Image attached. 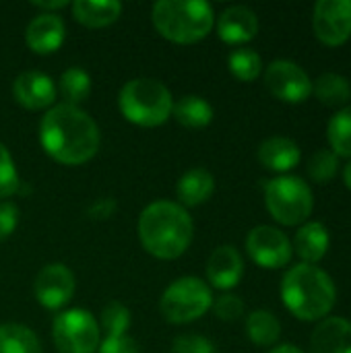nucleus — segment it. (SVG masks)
Returning a JSON list of instances; mask_svg holds the SVG:
<instances>
[{
  "label": "nucleus",
  "instance_id": "f257e3e1",
  "mask_svg": "<svg viewBox=\"0 0 351 353\" xmlns=\"http://www.w3.org/2000/svg\"><path fill=\"white\" fill-rule=\"evenodd\" d=\"M39 141L43 151L58 163L81 165L97 153L101 134L87 112L60 103L50 108L41 118Z\"/></svg>",
  "mask_w": 351,
  "mask_h": 353
},
{
  "label": "nucleus",
  "instance_id": "f03ea898",
  "mask_svg": "<svg viewBox=\"0 0 351 353\" xmlns=\"http://www.w3.org/2000/svg\"><path fill=\"white\" fill-rule=\"evenodd\" d=\"M192 219L178 203H151L139 217V238L145 250L163 261L184 254L192 242Z\"/></svg>",
  "mask_w": 351,
  "mask_h": 353
},
{
  "label": "nucleus",
  "instance_id": "7ed1b4c3",
  "mask_svg": "<svg viewBox=\"0 0 351 353\" xmlns=\"http://www.w3.org/2000/svg\"><path fill=\"white\" fill-rule=\"evenodd\" d=\"M281 298L288 310L300 321H321L335 306L333 279L314 265L292 267L281 281Z\"/></svg>",
  "mask_w": 351,
  "mask_h": 353
},
{
  "label": "nucleus",
  "instance_id": "20e7f679",
  "mask_svg": "<svg viewBox=\"0 0 351 353\" xmlns=\"http://www.w3.org/2000/svg\"><path fill=\"white\" fill-rule=\"evenodd\" d=\"M151 19L155 29L176 43H194L207 37L215 23L211 4L203 0H159Z\"/></svg>",
  "mask_w": 351,
  "mask_h": 353
},
{
  "label": "nucleus",
  "instance_id": "39448f33",
  "mask_svg": "<svg viewBox=\"0 0 351 353\" xmlns=\"http://www.w3.org/2000/svg\"><path fill=\"white\" fill-rule=\"evenodd\" d=\"M122 116L139 126H159L174 110L170 89L157 79H132L128 81L118 97Z\"/></svg>",
  "mask_w": 351,
  "mask_h": 353
},
{
  "label": "nucleus",
  "instance_id": "423d86ee",
  "mask_svg": "<svg viewBox=\"0 0 351 353\" xmlns=\"http://www.w3.org/2000/svg\"><path fill=\"white\" fill-rule=\"evenodd\" d=\"M265 203L275 221L283 225H298L312 213V190L298 176H279L269 180L265 188Z\"/></svg>",
  "mask_w": 351,
  "mask_h": 353
},
{
  "label": "nucleus",
  "instance_id": "0eeeda50",
  "mask_svg": "<svg viewBox=\"0 0 351 353\" xmlns=\"http://www.w3.org/2000/svg\"><path fill=\"white\" fill-rule=\"evenodd\" d=\"M213 306L211 290L199 277L176 279L161 296V314L174 325L201 319Z\"/></svg>",
  "mask_w": 351,
  "mask_h": 353
},
{
  "label": "nucleus",
  "instance_id": "6e6552de",
  "mask_svg": "<svg viewBox=\"0 0 351 353\" xmlns=\"http://www.w3.org/2000/svg\"><path fill=\"white\" fill-rule=\"evenodd\" d=\"M52 337L60 353H95L99 347V325L87 310H64L54 319Z\"/></svg>",
  "mask_w": 351,
  "mask_h": 353
},
{
  "label": "nucleus",
  "instance_id": "1a4fd4ad",
  "mask_svg": "<svg viewBox=\"0 0 351 353\" xmlns=\"http://www.w3.org/2000/svg\"><path fill=\"white\" fill-rule=\"evenodd\" d=\"M246 250L263 269H281L292 259V242L283 232L271 225L254 228L246 238Z\"/></svg>",
  "mask_w": 351,
  "mask_h": 353
},
{
  "label": "nucleus",
  "instance_id": "9d476101",
  "mask_svg": "<svg viewBox=\"0 0 351 353\" xmlns=\"http://www.w3.org/2000/svg\"><path fill=\"white\" fill-rule=\"evenodd\" d=\"M265 83L269 91L288 103H300L312 93V81L296 62L275 60L267 66Z\"/></svg>",
  "mask_w": 351,
  "mask_h": 353
},
{
  "label": "nucleus",
  "instance_id": "9b49d317",
  "mask_svg": "<svg viewBox=\"0 0 351 353\" xmlns=\"http://www.w3.org/2000/svg\"><path fill=\"white\" fill-rule=\"evenodd\" d=\"M317 37L327 46H341L351 35V0H321L314 8Z\"/></svg>",
  "mask_w": 351,
  "mask_h": 353
},
{
  "label": "nucleus",
  "instance_id": "f8f14e48",
  "mask_svg": "<svg viewBox=\"0 0 351 353\" xmlns=\"http://www.w3.org/2000/svg\"><path fill=\"white\" fill-rule=\"evenodd\" d=\"M33 292L43 308L58 310L66 306L74 294V275L68 267L60 263L46 265L35 277Z\"/></svg>",
  "mask_w": 351,
  "mask_h": 353
},
{
  "label": "nucleus",
  "instance_id": "ddd939ff",
  "mask_svg": "<svg viewBox=\"0 0 351 353\" xmlns=\"http://www.w3.org/2000/svg\"><path fill=\"white\" fill-rule=\"evenodd\" d=\"M12 95L27 110H43L54 103L56 85L48 74L37 70H27L14 79Z\"/></svg>",
  "mask_w": 351,
  "mask_h": 353
},
{
  "label": "nucleus",
  "instance_id": "4468645a",
  "mask_svg": "<svg viewBox=\"0 0 351 353\" xmlns=\"http://www.w3.org/2000/svg\"><path fill=\"white\" fill-rule=\"evenodd\" d=\"M64 21L54 12L37 14L25 31L27 46L35 54H52L64 43Z\"/></svg>",
  "mask_w": 351,
  "mask_h": 353
},
{
  "label": "nucleus",
  "instance_id": "2eb2a0df",
  "mask_svg": "<svg viewBox=\"0 0 351 353\" xmlns=\"http://www.w3.org/2000/svg\"><path fill=\"white\" fill-rule=\"evenodd\" d=\"M244 275V263L234 246H219L207 263V277L217 290H232Z\"/></svg>",
  "mask_w": 351,
  "mask_h": 353
},
{
  "label": "nucleus",
  "instance_id": "dca6fc26",
  "mask_svg": "<svg viewBox=\"0 0 351 353\" xmlns=\"http://www.w3.org/2000/svg\"><path fill=\"white\" fill-rule=\"evenodd\" d=\"M259 31V19L248 6H230L219 14L217 33L228 43L250 41Z\"/></svg>",
  "mask_w": 351,
  "mask_h": 353
},
{
  "label": "nucleus",
  "instance_id": "f3484780",
  "mask_svg": "<svg viewBox=\"0 0 351 353\" xmlns=\"http://www.w3.org/2000/svg\"><path fill=\"white\" fill-rule=\"evenodd\" d=\"M310 353H351V323L325 319L310 337Z\"/></svg>",
  "mask_w": 351,
  "mask_h": 353
},
{
  "label": "nucleus",
  "instance_id": "a211bd4d",
  "mask_svg": "<svg viewBox=\"0 0 351 353\" xmlns=\"http://www.w3.org/2000/svg\"><path fill=\"white\" fill-rule=\"evenodd\" d=\"M300 147L285 137H273L267 139L261 147H259V159L267 170L273 172H290L292 168H296L300 163Z\"/></svg>",
  "mask_w": 351,
  "mask_h": 353
},
{
  "label": "nucleus",
  "instance_id": "6ab92c4d",
  "mask_svg": "<svg viewBox=\"0 0 351 353\" xmlns=\"http://www.w3.org/2000/svg\"><path fill=\"white\" fill-rule=\"evenodd\" d=\"M215 190V178L205 168H194L178 180V199L182 207H197L211 199Z\"/></svg>",
  "mask_w": 351,
  "mask_h": 353
},
{
  "label": "nucleus",
  "instance_id": "aec40b11",
  "mask_svg": "<svg viewBox=\"0 0 351 353\" xmlns=\"http://www.w3.org/2000/svg\"><path fill=\"white\" fill-rule=\"evenodd\" d=\"M294 248L306 265L319 263L329 250L327 228L319 221H310V223L302 225L294 238Z\"/></svg>",
  "mask_w": 351,
  "mask_h": 353
},
{
  "label": "nucleus",
  "instance_id": "412c9836",
  "mask_svg": "<svg viewBox=\"0 0 351 353\" xmlns=\"http://www.w3.org/2000/svg\"><path fill=\"white\" fill-rule=\"evenodd\" d=\"M122 12V4L116 0H77L72 4V14L74 19L91 29L112 25L118 21Z\"/></svg>",
  "mask_w": 351,
  "mask_h": 353
},
{
  "label": "nucleus",
  "instance_id": "4be33fe9",
  "mask_svg": "<svg viewBox=\"0 0 351 353\" xmlns=\"http://www.w3.org/2000/svg\"><path fill=\"white\" fill-rule=\"evenodd\" d=\"M172 114L186 128H205L213 120L211 103L199 95H184L178 103H174Z\"/></svg>",
  "mask_w": 351,
  "mask_h": 353
},
{
  "label": "nucleus",
  "instance_id": "5701e85b",
  "mask_svg": "<svg viewBox=\"0 0 351 353\" xmlns=\"http://www.w3.org/2000/svg\"><path fill=\"white\" fill-rule=\"evenodd\" d=\"M0 353H41V347L29 327L0 325Z\"/></svg>",
  "mask_w": 351,
  "mask_h": 353
},
{
  "label": "nucleus",
  "instance_id": "b1692460",
  "mask_svg": "<svg viewBox=\"0 0 351 353\" xmlns=\"http://www.w3.org/2000/svg\"><path fill=\"white\" fill-rule=\"evenodd\" d=\"M246 333L252 343H257L261 347H269L279 339L281 325L269 310H254L246 319Z\"/></svg>",
  "mask_w": 351,
  "mask_h": 353
},
{
  "label": "nucleus",
  "instance_id": "393cba45",
  "mask_svg": "<svg viewBox=\"0 0 351 353\" xmlns=\"http://www.w3.org/2000/svg\"><path fill=\"white\" fill-rule=\"evenodd\" d=\"M312 91L325 105H343L351 97L350 81L337 72H325L312 85Z\"/></svg>",
  "mask_w": 351,
  "mask_h": 353
},
{
  "label": "nucleus",
  "instance_id": "a878e982",
  "mask_svg": "<svg viewBox=\"0 0 351 353\" xmlns=\"http://www.w3.org/2000/svg\"><path fill=\"white\" fill-rule=\"evenodd\" d=\"M60 93L68 105H77L85 101L91 93V77L83 68H68L60 77Z\"/></svg>",
  "mask_w": 351,
  "mask_h": 353
},
{
  "label": "nucleus",
  "instance_id": "bb28decb",
  "mask_svg": "<svg viewBox=\"0 0 351 353\" xmlns=\"http://www.w3.org/2000/svg\"><path fill=\"white\" fill-rule=\"evenodd\" d=\"M327 137H329V143H331L335 155L351 157V105L339 110L331 118Z\"/></svg>",
  "mask_w": 351,
  "mask_h": 353
},
{
  "label": "nucleus",
  "instance_id": "cd10ccee",
  "mask_svg": "<svg viewBox=\"0 0 351 353\" xmlns=\"http://www.w3.org/2000/svg\"><path fill=\"white\" fill-rule=\"evenodd\" d=\"M228 66L232 70V74L240 81H254L261 70H263V60L261 56L250 50V48H240L234 50L228 58Z\"/></svg>",
  "mask_w": 351,
  "mask_h": 353
},
{
  "label": "nucleus",
  "instance_id": "c85d7f7f",
  "mask_svg": "<svg viewBox=\"0 0 351 353\" xmlns=\"http://www.w3.org/2000/svg\"><path fill=\"white\" fill-rule=\"evenodd\" d=\"M337 168H339V159L329 149H321L308 159V176L319 184L331 182L337 174Z\"/></svg>",
  "mask_w": 351,
  "mask_h": 353
},
{
  "label": "nucleus",
  "instance_id": "c756f323",
  "mask_svg": "<svg viewBox=\"0 0 351 353\" xmlns=\"http://www.w3.org/2000/svg\"><path fill=\"white\" fill-rule=\"evenodd\" d=\"M101 327L108 333V337H124V333L130 327V312L120 302L106 304L101 312Z\"/></svg>",
  "mask_w": 351,
  "mask_h": 353
},
{
  "label": "nucleus",
  "instance_id": "7c9ffc66",
  "mask_svg": "<svg viewBox=\"0 0 351 353\" xmlns=\"http://www.w3.org/2000/svg\"><path fill=\"white\" fill-rule=\"evenodd\" d=\"M19 174L8 149L0 143V199H6L19 190Z\"/></svg>",
  "mask_w": 351,
  "mask_h": 353
},
{
  "label": "nucleus",
  "instance_id": "2f4dec72",
  "mask_svg": "<svg viewBox=\"0 0 351 353\" xmlns=\"http://www.w3.org/2000/svg\"><path fill=\"white\" fill-rule=\"evenodd\" d=\"M211 308H213L215 316L225 321V323L238 321L244 314V302L238 296H232V294H225V296L217 298V302H213Z\"/></svg>",
  "mask_w": 351,
  "mask_h": 353
},
{
  "label": "nucleus",
  "instance_id": "473e14b6",
  "mask_svg": "<svg viewBox=\"0 0 351 353\" xmlns=\"http://www.w3.org/2000/svg\"><path fill=\"white\" fill-rule=\"evenodd\" d=\"M174 353H213L215 347L209 339L199 337V335H180L174 345H172Z\"/></svg>",
  "mask_w": 351,
  "mask_h": 353
},
{
  "label": "nucleus",
  "instance_id": "72a5a7b5",
  "mask_svg": "<svg viewBox=\"0 0 351 353\" xmlns=\"http://www.w3.org/2000/svg\"><path fill=\"white\" fill-rule=\"evenodd\" d=\"M19 223V209L12 203H0V242L6 240Z\"/></svg>",
  "mask_w": 351,
  "mask_h": 353
},
{
  "label": "nucleus",
  "instance_id": "f704fd0d",
  "mask_svg": "<svg viewBox=\"0 0 351 353\" xmlns=\"http://www.w3.org/2000/svg\"><path fill=\"white\" fill-rule=\"evenodd\" d=\"M116 201L112 196H103V199H97L89 205L87 209V217L93 219V221H103V219H110L116 211Z\"/></svg>",
  "mask_w": 351,
  "mask_h": 353
},
{
  "label": "nucleus",
  "instance_id": "c9c22d12",
  "mask_svg": "<svg viewBox=\"0 0 351 353\" xmlns=\"http://www.w3.org/2000/svg\"><path fill=\"white\" fill-rule=\"evenodd\" d=\"M99 353H139L137 343L124 337H106L99 345Z\"/></svg>",
  "mask_w": 351,
  "mask_h": 353
},
{
  "label": "nucleus",
  "instance_id": "e433bc0d",
  "mask_svg": "<svg viewBox=\"0 0 351 353\" xmlns=\"http://www.w3.org/2000/svg\"><path fill=\"white\" fill-rule=\"evenodd\" d=\"M35 8H43V10H56V8H64L68 2L64 0H58V2H31Z\"/></svg>",
  "mask_w": 351,
  "mask_h": 353
},
{
  "label": "nucleus",
  "instance_id": "4c0bfd02",
  "mask_svg": "<svg viewBox=\"0 0 351 353\" xmlns=\"http://www.w3.org/2000/svg\"><path fill=\"white\" fill-rule=\"evenodd\" d=\"M271 353H304L300 347H296V345H279V347H275Z\"/></svg>",
  "mask_w": 351,
  "mask_h": 353
},
{
  "label": "nucleus",
  "instance_id": "58836bf2",
  "mask_svg": "<svg viewBox=\"0 0 351 353\" xmlns=\"http://www.w3.org/2000/svg\"><path fill=\"white\" fill-rule=\"evenodd\" d=\"M343 180H345V184H348V188L351 190V161L345 165V170H343Z\"/></svg>",
  "mask_w": 351,
  "mask_h": 353
}]
</instances>
